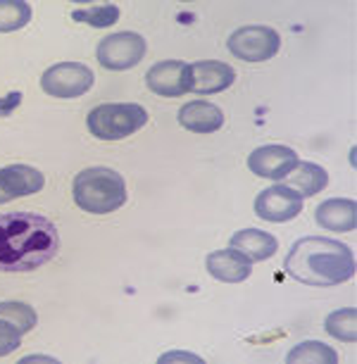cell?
Masks as SVG:
<instances>
[{"instance_id": "20", "label": "cell", "mask_w": 357, "mask_h": 364, "mask_svg": "<svg viewBox=\"0 0 357 364\" xmlns=\"http://www.w3.org/2000/svg\"><path fill=\"white\" fill-rule=\"evenodd\" d=\"M31 22V5L24 0H0V33L19 31Z\"/></svg>"}, {"instance_id": "17", "label": "cell", "mask_w": 357, "mask_h": 364, "mask_svg": "<svg viewBox=\"0 0 357 364\" xmlns=\"http://www.w3.org/2000/svg\"><path fill=\"white\" fill-rule=\"evenodd\" d=\"M284 181L288 183V188L298 191L303 198H312L329 186V174L324 167H319L314 162H298V167Z\"/></svg>"}, {"instance_id": "23", "label": "cell", "mask_w": 357, "mask_h": 364, "mask_svg": "<svg viewBox=\"0 0 357 364\" xmlns=\"http://www.w3.org/2000/svg\"><path fill=\"white\" fill-rule=\"evenodd\" d=\"M19 343H22V333L8 321L0 319V357L12 355L19 348Z\"/></svg>"}, {"instance_id": "2", "label": "cell", "mask_w": 357, "mask_h": 364, "mask_svg": "<svg viewBox=\"0 0 357 364\" xmlns=\"http://www.w3.org/2000/svg\"><path fill=\"white\" fill-rule=\"evenodd\" d=\"M284 269L293 281L329 288L355 277V255L346 243L324 236H305L293 243L284 259Z\"/></svg>"}, {"instance_id": "24", "label": "cell", "mask_w": 357, "mask_h": 364, "mask_svg": "<svg viewBox=\"0 0 357 364\" xmlns=\"http://www.w3.org/2000/svg\"><path fill=\"white\" fill-rule=\"evenodd\" d=\"M22 98H24L22 91H12L8 95H3V98H0V117H10L19 107Z\"/></svg>"}, {"instance_id": "10", "label": "cell", "mask_w": 357, "mask_h": 364, "mask_svg": "<svg viewBox=\"0 0 357 364\" xmlns=\"http://www.w3.org/2000/svg\"><path fill=\"white\" fill-rule=\"evenodd\" d=\"M298 162L295 150L286 146H260L248 155V169L252 174L272 178V181H284L298 167Z\"/></svg>"}, {"instance_id": "22", "label": "cell", "mask_w": 357, "mask_h": 364, "mask_svg": "<svg viewBox=\"0 0 357 364\" xmlns=\"http://www.w3.org/2000/svg\"><path fill=\"white\" fill-rule=\"evenodd\" d=\"M72 19L74 22H84L88 26H93V29H110V26H114L117 19H119V8L105 3V5L88 8V10H74Z\"/></svg>"}, {"instance_id": "1", "label": "cell", "mask_w": 357, "mask_h": 364, "mask_svg": "<svg viewBox=\"0 0 357 364\" xmlns=\"http://www.w3.org/2000/svg\"><path fill=\"white\" fill-rule=\"evenodd\" d=\"M60 250V233L50 219L36 212L0 215V272H33Z\"/></svg>"}, {"instance_id": "7", "label": "cell", "mask_w": 357, "mask_h": 364, "mask_svg": "<svg viewBox=\"0 0 357 364\" xmlns=\"http://www.w3.org/2000/svg\"><path fill=\"white\" fill-rule=\"evenodd\" d=\"M146 38L134 31L110 33L98 46V63L110 72L132 70L146 58Z\"/></svg>"}, {"instance_id": "13", "label": "cell", "mask_w": 357, "mask_h": 364, "mask_svg": "<svg viewBox=\"0 0 357 364\" xmlns=\"http://www.w3.org/2000/svg\"><path fill=\"white\" fill-rule=\"evenodd\" d=\"M191 77H193L191 91L210 95V93H222L224 88H229L233 84V79H236V72H233V67L219 63V60H201V63L191 65Z\"/></svg>"}, {"instance_id": "5", "label": "cell", "mask_w": 357, "mask_h": 364, "mask_svg": "<svg viewBox=\"0 0 357 364\" xmlns=\"http://www.w3.org/2000/svg\"><path fill=\"white\" fill-rule=\"evenodd\" d=\"M229 53L243 63H267L281 48V36L272 26H241L226 41Z\"/></svg>"}, {"instance_id": "15", "label": "cell", "mask_w": 357, "mask_h": 364, "mask_svg": "<svg viewBox=\"0 0 357 364\" xmlns=\"http://www.w3.org/2000/svg\"><path fill=\"white\" fill-rule=\"evenodd\" d=\"M229 248L238 250L250 262H265V259L274 257V252L279 250V240L262 229H241L231 236Z\"/></svg>"}, {"instance_id": "14", "label": "cell", "mask_w": 357, "mask_h": 364, "mask_svg": "<svg viewBox=\"0 0 357 364\" xmlns=\"http://www.w3.org/2000/svg\"><path fill=\"white\" fill-rule=\"evenodd\" d=\"M178 124L193 134H215L224 127V112L208 100H191L178 109Z\"/></svg>"}, {"instance_id": "16", "label": "cell", "mask_w": 357, "mask_h": 364, "mask_svg": "<svg viewBox=\"0 0 357 364\" xmlns=\"http://www.w3.org/2000/svg\"><path fill=\"white\" fill-rule=\"evenodd\" d=\"M314 219L329 231H353L357 226V208L350 198H331L314 210Z\"/></svg>"}, {"instance_id": "12", "label": "cell", "mask_w": 357, "mask_h": 364, "mask_svg": "<svg viewBox=\"0 0 357 364\" xmlns=\"http://www.w3.org/2000/svg\"><path fill=\"white\" fill-rule=\"evenodd\" d=\"M205 269L212 279L222 281V284H241L252 274V262L238 250L226 248L210 252L205 259Z\"/></svg>"}, {"instance_id": "4", "label": "cell", "mask_w": 357, "mask_h": 364, "mask_svg": "<svg viewBox=\"0 0 357 364\" xmlns=\"http://www.w3.org/2000/svg\"><path fill=\"white\" fill-rule=\"evenodd\" d=\"M148 124L146 107L136 102H102L86 117V127L100 141H122Z\"/></svg>"}, {"instance_id": "11", "label": "cell", "mask_w": 357, "mask_h": 364, "mask_svg": "<svg viewBox=\"0 0 357 364\" xmlns=\"http://www.w3.org/2000/svg\"><path fill=\"white\" fill-rule=\"evenodd\" d=\"M46 176L29 164H8L0 169V203H10L15 198L33 196L43 191Z\"/></svg>"}, {"instance_id": "9", "label": "cell", "mask_w": 357, "mask_h": 364, "mask_svg": "<svg viewBox=\"0 0 357 364\" xmlns=\"http://www.w3.org/2000/svg\"><path fill=\"white\" fill-rule=\"evenodd\" d=\"M146 84L153 93L162 98H178V95L188 93L193 77H191V65L181 60H164L148 70Z\"/></svg>"}, {"instance_id": "6", "label": "cell", "mask_w": 357, "mask_h": 364, "mask_svg": "<svg viewBox=\"0 0 357 364\" xmlns=\"http://www.w3.org/2000/svg\"><path fill=\"white\" fill-rule=\"evenodd\" d=\"M93 81V70L84 63H58L43 72L41 88L53 98H79L91 91Z\"/></svg>"}, {"instance_id": "3", "label": "cell", "mask_w": 357, "mask_h": 364, "mask_svg": "<svg viewBox=\"0 0 357 364\" xmlns=\"http://www.w3.org/2000/svg\"><path fill=\"white\" fill-rule=\"evenodd\" d=\"M74 203L91 215H110L127 203V181L110 167H88L74 176Z\"/></svg>"}, {"instance_id": "21", "label": "cell", "mask_w": 357, "mask_h": 364, "mask_svg": "<svg viewBox=\"0 0 357 364\" xmlns=\"http://www.w3.org/2000/svg\"><path fill=\"white\" fill-rule=\"evenodd\" d=\"M0 319L8 321L17 328L19 333H26L31 331L33 326H36V312H33L31 305H26V302H0Z\"/></svg>"}, {"instance_id": "18", "label": "cell", "mask_w": 357, "mask_h": 364, "mask_svg": "<svg viewBox=\"0 0 357 364\" xmlns=\"http://www.w3.org/2000/svg\"><path fill=\"white\" fill-rule=\"evenodd\" d=\"M286 362L288 364H336L339 362V355H336L334 348L324 346L319 341H307V343H300L295 346L291 353L286 355Z\"/></svg>"}, {"instance_id": "19", "label": "cell", "mask_w": 357, "mask_h": 364, "mask_svg": "<svg viewBox=\"0 0 357 364\" xmlns=\"http://www.w3.org/2000/svg\"><path fill=\"white\" fill-rule=\"evenodd\" d=\"M324 328L329 336L346 343L357 341V310L355 307H346V310H336L326 317Z\"/></svg>"}, {"instance_id": "8", "label": "cell", "mask_w": 357, "mask_h": 364, "mask_svg": "<svg viewBox=\"0 0 357 364\" xmlns=\"http://www.w3.org/2000/svg\"><path fill=\"white\" fill-rule=\"evenodd\" d=\"M303 212V196L298 191L288 188L286 183H277V186L265 188L262 193L255 198V215L265 222L284 224L291 222Z\"/></svg>"}]
</instances>
